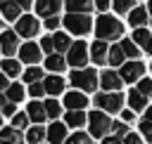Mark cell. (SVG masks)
<instances>
[{"mask_svg":"<svg viewBox=\"0 0 152 144\" xmlns=\"http://www.w3.org/2000/svg\"><path fill=\"white\" fill-rule=\"evenodd\" d=\"M95 35L97 40H119L124 35V24L112 14H100L95 21Z\"/></svg>","mask_w":152,"mask_h":144,"instance_id":"1","label":"cell"},{"mask_svg":"<svg viewBox=\"0 0 152 144\" xmlns=\"http://www.w3.org/2000/svg\"><path fill=\"white\" fill-rule=\"evenodd\" d=\"M88 130L95 139H104L114 132V120L109 118V113H104L102 109H95L88 113Z\"/></svg>","mask_w":152,"mask_h":144,"instance_id":"2","label":"cell"},{"mask_svg":"<svg viewBox=\"0 0 152 144\" xmlns=\"http://www.w3.org/2000/svg\"><path fill=\"white\" fill-rule=\"evenodd\" d=\"M69 83L81 92H95L100 87V76L95 68H74L69 76Z\"/></svg>","mask_w":152,"mask_h":144,"instance_id":"3","label":"cell"},{"mask_svg":"<svg viewBox=\"0 0 152 144\" xmlns=\"http://www.w3.org/2000/svg\"><path fill=\"white\" fill-rule=\"evenodd\" d=\"M64 28L74 35H86L93 31V19L90 14H78V12H66V17L62 19Z\"/></svg>","mask_w":152,"mask_h":144,"instance_id":"4","label":"cell"},{"mask_svg":"<svg viewBox=\"0 0 152 144\" xmlns=\"http://www.w3.org/2000/svg\"><path fill=\"white\" fill-rule=\"evenodd\" d=\"M124 102H126V97L121 92H100L95 97V106L102 109L104 113H121L124 111Z\"/></svg>","mask_w":152,"mask_h":144,"instance_id":"5","label":"cell"},{"mask_svg":"<svg viewBox=\"0 0 152 144\" xmlns=\"http://www.w3.org/2000/svg\"><path fill=\"white\" fill-rule=\"evenodd\" d=\"M88 57H90V47H88L83 40H76V42L71 45V50L66 52V61H69V66H74V68H86Z\"/></svg>","mask_w":152,"mask_h":144,"instance_id":"6","label":"cell"},{"mask_svg":"<svg viewBox=\"0 0 152 144\" xmlns=\"http://www.w3.org/2000/svg\"><path fill=\"white\" fill-rule=\"evenodd\" d=\"M145 71H147V66H145L140 59H128V61L119 68V73H121V78H124V83L142 80V78H145Z\"/></svg>","mask_w":152,"mask_h":144,"instance_id":"7","label":"cell"},{"mask_svg":"<svg viewBox=\"0 0 152 144\" xmlns=\"http://www.w3.org/2000/svg\"><path fill=\"white\" fill-rule=\"evenodd\" d=\"M21 38H36L38 35V31H40V21H38V17H33V14H24L19 21H17V28H14Z\"/></svg>","mask_w":152,"mask_h":144,"instance_id":"8","label":"cell"},{"mask_svg":"<svg viewBox=\"0 0 152 144\" xmlns=\"http://www.w3.org/2000/svg\"><path fill=\"white\" fill-rule=\"evenodd\" d=\"M43 54H45V52H43L40 42H31V40H28V42H24V45L19 47V61H24V64H28V66H36Z\"/></svg>","mask_w":152,"mask_h":144,"instance_id":"9","label":"cell"},{"mask_svg":"<svg viewBox=\"0 0 152 144\" xmlns=\"http://www.w3.org/2000/svg\"><path fill=\"white\" fill-rule=\"evenodd\" d=\"M19 33L17 31H12V28H5L2 31V35H0V50H2V54L5 57H12V54H19Z\"/></svg>","mask_w":152,"mask_h":144,"instance_id":"10","label":"cell"},{"mask_svg":"<svg viewBox=\"0 0 152 144\" xmlns=\"http://www.w3.org/2000/svg\"><path fill=\"white\" fill-rule=\"evenodd\" d=\"M121 85H124L121 73H116V71H112V68H104V71L100 73V90H102V92H119Z\"/></svg>","mask_w":152,"mask_h":144,"instance_id":"11","label":"cell"},{"mask_svg":"<svg viewBox=\"0 0 152 144\" xmlns=\"http://www.w3.org/2000/svg\"><path fill=\"white\" fill-rule=\"evenodd\" d=\"M66 130H69V125H66V123L52 120V123L48 125V144H64V142L69 139Z\"/></svg>","mask_w":152,"mask_h":144,"instance_id":"12","label":"cell"},{"mask_svg":"<svg viewBox=\"0 0 152 144\" xmlns=\"http://www.w3.org/2000/svg\"><path fill=\"white\" fill-rule=\"evenodd\" d=\"M109 47L112 45H107V40H95L90 45V59L95 64H100V66L109 64Z\"/></svg>","mask_w":152,"mask_h":144,"instance_id":"13","label":"cell"},{"mask_svg":"<svg viewBox=\"0 0 152 144\" xmlns=\"http://www.w3.org/2000/svg\"><path fill=\"white\" fill-rule=\"evenodd\" d=\"M64 106H66V111H83L86 106H88V97H86V92H81V90H71V92H66L64 94Z\"/></svg>","mask_w":152,"mask_h":144,"instance_id":"14","label":"cell"},{"mask_svg":"<svg viewBox=\"0 0 152 144\" xmlns=\"http://www.w3.org/2000/svg\"><path fill=\"white\" fill-rule=\"evenodd\" d=\"M26 113H28V118H31L33 125H43L48 120V109H45V102H40V99H33L26 106Z\"/></svg>","mask_w":152,"mask_h":144,"instance_id":"15","label":"cell"},{"mask_svg":"<svg viewBox=\"0 0 152 144\" xmlns=\"http://www.w3.org/2000/svg\"><path fill=\"white\" fill-rule=\"evenodd\" d=\"M21 9H24V7H21L17 0H2V2H0V12H2L5 21H14V24H17V21L24 17Z\"/></svg>","mask_w":152,"mask_h":144,"instance_id":"16","label":"cell"},{"mask_svg":"<svg viewBox=\"0 0 152 144\" xmlns=\"http://www.w3.org/2000/svg\"><path fill=\"white\" fill-rule=\"evenodd\" d=\"M147 21H150V9L147 7H133L131 12H128V24L133 26V28H145L147 26Z\"/></svg>","mask_w":152,"mask_h":144,"instance_id":"17","label":"cell"},{"mask_svg":"<svg viewBox=\"0 0 152 144\" xmlns=\"http://www.w3.org/2000/svg\"><path fill=\"white\" fill-rule=\"evenodd\" d=\"M59 7H62V0H36V12H38V17H43V19L57 17Z\"/></svg>","mask_w":152,"mask_h":144,"instance_id":"18","label":"cell"},{"mask_svg":"<svg viewBox=\"0 0 152 144\" xmlns=\"http://www.w3.org/2000/svg\"><path fill=\"white\" fill-rule=\"evenodd\" d=\"M66 66H69V61H66V57L62 52H52V54L45 57V71H50V73H59Z\"/></svg>","mask_w":152,"mask_h":144,"instance_id":"19","label":"cell"},{"mask_svg":"<svg viewBox=\"0 0 152 144\" xmlns=\"http://www.w3.org/2000/svg\"><path fill=\"white\" fill-rule=\"evenodd\" d=\"M45 90H48V94L50 97H59L62 92H64V87H66V83H64V78L59 76V73H52V76H45Z\"/></svg>","mask_w":152,"mask_h":144,"instance_id":"20","label":"cell"},{"mask_svg":"<svg viewBox=\"0 0 152 144\" xmlns=\"http://www.w3.org/2000/svg\"><path fill=\"white\" fill-rule=\"evenodd\" d=\"M126 102H128V106H131L133 111H147V94H142L138 87H131Z\"/></svg>","mask_w":152,"mask_h":144,"instance_id":"21","label":"cell"},{"mask_svg":"<svg viewBox=\"0 0 152 144\" xmlns=\"http://www.w3.org/2000/svg\"><path fill=\"white\" fill-rule=\"evenodd\" d=\"M24 139H26V135H21V130H17L12 125L2 127V132H0V142L2 144H21Z\"/></svg>","mask_w":152,"mask_h":144,"instance_id":"22","label":"cell"},{"mask_svg":"<svg viewBox=\"0 0 152 144\" xmlns=\"http://www.w3.org/2000/svg\"><path fill=\"white\" fill-rule=\"evenodd\" d=\"M64 123L69 125V127H74V130H81L86 123H88V116L78 109V111H66L64 113Z\"/></svg>","mask_w":152,"mask_h":144,"instance_id":"23","label":"cell"},{"mask_svg":"<svg viewBox=\"0 0 152 144\" xmlns=\"http://www.w3.org/2000/svg\"><path fill=\"white\" fill-rule=\"evenodd\" d=\"M66 12H78V14H88L95 7V0H64Z\"/></svg>","mask_w":152,"mask_h":144,"instance_id":"24","label":"cell"},{"mask_svg":"<svg viewBox=\"0 0 152 144\" xmlns=\"http://www.w3.org/2000/svg\"><path fill=\"white\" fill-rule=\"evenodd\" d=\"M43 139H48V127L43 125H31L26 130V142L28 144H43Z\"/></svg>","mask_w":152,"mask_h":144,"instance_id":"25","label":"cell"},{"mask_svg":"<svg viewBox=\"0 0 152 144\" xmlns=\"http://www.w3.org/2000/svg\"><path fill=\"white\" fill-rule=\"evenodd\" d=\"M52 40H55V52H69L71 45H74L71 38H69V33H64V31H55Z\"/></svg>","mask_w":152,"mask_h":144,"instance_id":"26","label":"cell"},{"mask_svg":"<svg viewBox=\"0 0 152 144\" xmlns=\"http://www.w3.org/2000/svg\"><path fill=\"white\" fill-rule=\"evenodd\" d=\"M0 68H2V73H5L7 78H17L19 71H21V61H19V59H12V57H5L2 64H0Z\"/></svg>","mask_w":152,"mask_h":144,"instance_id":"27","label":"cell"},{"mask_svg":"<svg viewBox=\"0 0 152 144\" xmlns=\"http://www.w3.org/2000/svg\"><path fill=\"white\" fill-rule=\"evenodd\" d=\"M126 61H128V57H126L124 47H121V45H112V47H109V64H112V66H119V68H121V66H124Z\"/></svg>","mask_w":152,"mask_h":144,"instance_id":"28","label":"cell"},{"mask_svg":"<svg viewBox=\"0 0 152 144\" xmlns=\"http://www.w3.org/2000/svg\"><path fill=\"white\" fill-rule=\"evenodd\" d=\"M121 47H124V52H126V57L128 59H138L140 57V45L133 40V38H121V42H119Z\"/></svg>","mask_w":152,"mask_h":144,"instance_id":"29","label":"cell"},{"mask_svg":"<svg viewBox=\"0 0 152 144\" xmlns=\"http://www.w3.org/2000/svg\"><path fill=\"white\" fill-rule=\"evenodd\" d=\"M2 94H5L10 102H17V104H19V102L26 97V90H24V85H19V83H12V85H10V87H7Z\"/></svg>","mask_w":152,"mask_h":144,"instance_id":"30","label":"cell"},{"mask_svg":"<svg viewBox=\"0 0 152 144\" xmlns=\"http://www.w3.org/2000/svg\"><path fill=\"white\" fill-rule=\"evenodd\" d=\"M43 71H45V68L28 66V68L24 71V76H21V78H24V83H26V85H33V83H40V80H45V78H43Z\"/></svg>","mask_w":152,"mask_h":144,"instance_id":"31","label":"cell"},{"mask_svg":"<svg viewBox=\"0 0 152 144\" xmlns=\"http://www.w3.org/2000/svg\"><path fill=\"white\" fill-rule=\"evenodd\" d=\"M45 109H48V118H50V120H57V118L62 116L64 104H59L57 97H50V99H45Z\"/></svg>","mask_w":152,"mask_h":144,"instance_id":"32","label":"cell"},{"mask_svg":"<svg viewBox=\"0 0 152 144\" xmlns=\"http://www.w3.org/2000/svg\"><path fill=\"white\" fill-rule=\"evenodd\" d=\"M93 139H95L93 135H88V132H81V130H76L74 135H69V139H66L64 144H95Z\"/></svg>","mask_w":152,"mask_h":144,"instance_id":"33","label":"cell"},{"mask_svg":"<svg viewBox=\"0 0 152 144\" xmlns=\"http://www.w3.org/2000/svg\"><path fill=\"white\" fill-rule=\"evenodd\" d=\"M31 118H28V113L24 111V113H14L12 116V127H17V130H28L31 125Z\"/></svg>","mask_w":152,"mask_h":144,"instance_id":"34","label":"cell"},{"mask_svg":"<svg viewBox=\"0 0 152 144\" xmlns=\"http://www.w3.org/2000/svg\"><path fill=\"white\" fill-rule=\"evenodd\" d=\"M150 38H152V31H147V28H135L133 31V40L145 50V45L150 42Z\"/></svg>","mask_w":152,"mask_h":144,"instance_id":"35","label":"cell"},{"mask_svg":"<svg viewBox=\"0 0 152 144\" xmlns=\"http://www.w3.org/2000/svg\"><path fill=\"white\" fill-rule=\"evenodd\" d=\"M28 94H31L33 99H40V97H45V94H48V90H45V83L40 80V83H33V85H28Z\"/></svg>","mask_w":152,"mask_h":144,"instance_id":"36","label":"cell"},{"mask_svg":"<svg viewBox=\"0 0 152 144\" xmlns=\"http://www.w3.org/2000/svg\"><path fill=\"white\" fill-rule=\"evenodd\" d=\"M133 2H135V0H114V12L128 14V12L133 9Z\"/></svg>","mask_w":152,"mask_h":144,"instance_id":"37","label":"cell"},{"mask_svg":"<svg viewBox=\"0 0 152 144\" xmlns=\"http://www.w3.org/2000/svg\"><path fill=\"white\" fill-rule=\"evenodd\" d=\"M140 135L152 144V120H147V118H142V120H140Z\"/></svg>","mask_w":152,"mask_h":144,"instance_id":"38","label":"cell"},{"mask_svg":"<svg viewBox=\"0 0 152 144\" xmlns=\"http://www.w3.org/2000/svg\"><path fill=\"white\" fill-rule=\"evenodd\" d=\"M2 113L5 116H14L17 113V102H10L5 94H2Z\"/></svg>","mask_w":152,"mask_h":144,"instance_id":"39","label":"cell"},{"mask_svg":"<svg viewBox=\"0 0 152 144\" xmlns=\"http://www.w3.org/2000/svg\"><path fill=\"white\" fill-rule=\"evenodd\" d=\"M40 47H43V52H45V54H52V52H55V40H52V35L40 38Z\"/></svg>","mask_w":152,"mask_h":144,"instance_id":"40","label":"cell"},{"mask_svg":"<svg viewBox=\"0 0 152 144\" xmlns=\"http://www.w3.org/2000/svg\"><path fill=\"white\" fill-rule=\"evenodd\" d=\"M128 132H131V130H128V125H126L124 120H114V135H116V137H121V139H124Z\"/></svg>","mask_w":152,"mask_h":144,"instance_id":"41","label":"cell"},{"mask_svg":"<svg viewBox=\"0 0 152 144\" xmlns=\"http://www.w3.org/2000/svg\"><path fill=\"white\" fill-rule=\"evenodd\" d=\"M138 90L142 92V94H152V78H142V80H138Z\"/></svg>","mask_w":152,"mask_h":144,"instance_id":"42","label":"cell"},{"mask_svg":"<svg viewBox=\"0 0 152 144\" xmlns=\"http://www.w3.org/2000/svg\"><path fill=\"white\" fill-rule=\"evenodd\" d=\"M114 5V0H95V9L100 12V14H107V9Z\"/></svg>","mask_w":152,"mask_h":144,"instance_id":"43","label":"cell"},{"mask_svg":"<svg viewBox=\"0 0 152 144\" xmlns=\"http://www.w3.org/2000/svg\"><path fill=\"white\" fill-rule=\"evenodd\" d=\"M59 24H62V19H59V17H48V19H45V28H48V31L59 28Z\"/></svg>","mask_w":152,"mask_h":144,"instance_id":"44","label":"cell"},{"mask_svg":"<svg viewBox=\"0 0 152 144\" xmlns=\"http://www.w3.org/2000/svg\"><path fill=\"white\" fill-rule=\"evenodd\" d=\"M142 139H145V137H140V135H135V132H128V135L124 137V144H142Z\"/></svg>","mask_w":152,"mask_h":144,"instance_id":"45","label":"cell"},{"mask_svg":"<svg viewBox=\"0 0 152 144\" xmlns=\"http://www.w3.org/2000/svg\"><path fill=\"white\" fill-rule=\"evenodd\" d=\"M133 118H135V111H133V109H124V111H121V120H124V123H131Z\"/></svg>","mask_w":152,"mask_h":144,"instance_id":"46","label":"cell"},{"mask_svg":"<svg viewBox=\"0 0 152 144\" xmlns=\"http://www.w3.org/2000/svg\"><path fill=\"white\" fill-rule=\"evenodd\" d=\"M102 144H124V139H121V137H116V135H109V137H104V139H102Z\"/></svg>","mask_w":152,"mask_h":144,"instance_id":"47","label":"cell"},{"mask_svg":"<svg viewBox=\"0 0 152 144\" xmlns=\"http://www.w3.org/2000/svg\"><path fill=\"white\" fill-rule=\"evenodd\" d=\"M24 9H31V7H36V0H17Z\"/></svg>","mask_w":152,"mask_h":144,"instance_id":"48","label":"cell"},{"mask_svg":"<svg viewBox=\"0 0 152 144\" xmlns=\"http://www.w3.org/2000/svg\"><path fill=\"white\" fill-rule=\"evenodd\" d=\"M145 52H147V54H150V57H152V38H150V42H147V45H145Z\"/></svg>","mask_w":152,"mask_h":144,"instance_id":"49","label":"cell"},{"mask_svg":"<svg viewBox=\"0 0 152 144\" xmlns=\"http://www.w3.org/2000/svg\"><path fill=\"white\" fill-rule=\"evenodd\" d=\"M145 118H147V120H152V106H147V111H145Z\"/></svg>","mask_w":152,"mask_h":144,"instance_id":"50","label":"cell"},{"mask_svg":"<svg viewBox=\"0 0 152 144\" xmlns=\"http://www.w3.org/2000/svg\"><path fill=\"white\" fill-rule=\"evenodd\" d=\"M147 9H150V19H152V0H150V5H147Z\"/></svg>","mask_w":152,"mask_h":144,"instance_id":"51","label":"cell"},{"mask_svg":"<svg viewBox=\"0 0 152 144\" xmlns=\"http://www.w3.org/2000/svg\"><path fill=\"white\" fill-rule=\"evenodd\" d=\"M150 71H152V64H150Z\"/></svg>","mask_w":152,"mask_h":144,"instance_id":"52","label":"cell"},{"mask_svg":"<svg viewBox=\"0 0 152 144\" xmlns=\"http://www.w3.org/2000/svg\"><path fill=\"white\" fill-rule=\"evenodd\" d=\"M135 2H138V0H135Z\"/></svg>","mask_w":152,"mask_h":144,"instance_id":"53","label":"cell"}]
</instances>
